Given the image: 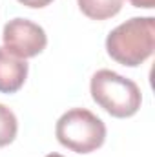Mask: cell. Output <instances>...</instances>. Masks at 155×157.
Returning a JSON list of instances; mask_svg holds the SVG:
<instances>
[{"instance_id":"cell-8","label":"cell","mask_w":155,"mask_h":157,"mask_svg":"<svg viewBox=\"0 0 155 157\" xmlns=\"http://www.w3.org/2000/svg\"><path fill=\"white\" fill-rule=\"evenodd\" d=\"M22 6H28V7H35V9H40V7H46L49 6L53 0H18Z\"/></svg>"},{"instance_id":"cell-10","label":"cell","mask_w":155,"mask_h":157,"mask_svg":"<svg viewBox=\"0 0 155 157\" xmlns=\"http://www.w3.org/2000/svg\"><path fill=\"white\" fill-rule=\"evenodd\" d=\"M46 157H64V155H60V154H49V155H46Z\"/></svg>"},{"instance_id":"cell-7","label":"cell","mask_w":155,"mask_h":157,"mask_svg":"<svg viewBox=\"0 0 155 157\" xmlns=\"http://www.w3.org/2000/svg\"><path fill=\"white\" fill-rule=\"evenodd\" d=\"M17 132H18V121L15 113L7 106L0 104V148L11 144L17 137Z\"/></svg>"},{"instance_id":"cell-5","label":"cell","mask_w":155,"mask_h":157,"mask_svg":"<svg viewBox=\"0 0 155 157\" xmlns=\"http://www.w3.org/2000/svg\"><path fill=\"white\" fill-rule=\"evenodd\" d=\"M29 66L26 60L11 55L6 48H0V93L18 91L26 78Z\"/></svg>"},{"instance_id":"cell-6","label":"cell","mask_w":155,"mask_h":157,"mask_svg":"<svg viewBox=\"0 0 155 157\" xmlns=\"http://www.w3.org/2000/svg\"><path fill=\"white\" fill-rule=\"evenodd\" d=\"M80 11L91 20H106L122 9L124 0H77Z\"/></svg>"},{"instance_id":"cell-1","label":"cell","mask_w":155,"mask_h":157,"mask_svg":"<svg viewBox=\"0 0 155 157\" xmlns=\"http://www.w3.org/2000/svg\"><path fill=\"white\" fill-rule=\"evenodd\" d=\"M155 48V18L133 17L108 35L106 51L122 66L135 68L148 60Z\"/></svg>"},{"instance_id":"cell-9","label":"cell","mask_w":155,"mask_h":157,"mask_svg":"<svg viewBox=\"0 0 155 157\" xmlns=\"http://www.w3.org/2000/svg\"><path fill=\"white\" fill-rule=\"evenodd\" d=\"M131 6L135 7H142V9H152L155 7V0H130Z\"/></svg>"},{"instance_id":"cell-4","label":"cell","mask_w":155,"mask_h":157,"mask_svg":"<svg viewBox=\"0 0 155 157\" xmlns=\"http://www.w3.org/2000/svg\"><path fill=\"white\" fill-rule=\"evenodd\" d=\"M2 40H4V48L11 55L18 57L22 60L37 57L47 46V35L42 29V26L28 20V18L9 20L4 26Z\"/></svg>"},{"instance_id":"cell-2","label":"cell","mask_w":155,"mask_h":157,"mask_svg":"<svg viewBox=\"0 0 155 157\" xmlns=\"http://www.w3.org/2000/svg\"><path fill=\"white\" fill-rule=\"evenodd\" d=\"M93 101L112 117L126 119L139 112L142 95L141 88L131 80L112 70H99L89 84Z\"/></svg>"},{"instance_id":"cell-3","label":"cell","mask_w":155,"mask_h":157,"mask_svg":"<svg viewBox=\"0 0 155 157\" xmlns=\"http://www.w3.org/2000/svg\"><path fill=\"white\" fill-rule=\"evenodd\" d=\"M55 135L64 148L77 154H91L104 144L106 124L86 108H73L57 121Z\"/></svg>"}]
</instances>
